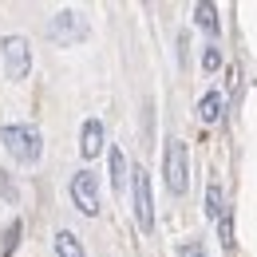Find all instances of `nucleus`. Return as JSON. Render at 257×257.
I'll return each instance as SVG.
<instances>
[{
  "label": "nucleus",
  "mask_w": 257,
  "mask_h": 257,
  "mask_svg": "<svg viewBox=\"0 0 257 257\" xmlns=\"http://www.w3.org/2000/svg\"><path fill=\"white\" fill-rule=\"evenodd\" d=\"M0 143H4V151H8L12 159L24 162V166L40 162V155H44L40 131H36L32 123H8V127H0Z\"/></svg>",
  "instance_id": "1"
},
{
  "label": "nucleus",
  "mask_w": 257,
  "mask_h": 257,
  "mask_svg": "<svg viewBox=\"0 0 257 257\" xmlns=\"http://www.w3.org/2000/svg\"><path fill=\"white\" fill-rule=\"evenodd\" d=\"M162 174H166V186L174 198L190 190V155H186V143L182 139H166V155H162Z\"/></svg>",
  "instance_id": "2"
},
{
  "label": "nucleus",
  "mask_w": 257,
  "mask_h": 257,
  "mask_svg": "<svg viewBox=\"0 0 257 257\" xmlns=\"http://www.w3.org/2000/svg\"><path fill=\"white\" fill-rule=\"evenodd\" d=\"M131 198H135V222L143 233L155 229V194H151V174L147 166H131Z\"/></svg>",
  "instance_id": "3"
},
{
  "label": "nucleus",
  "mask_w": 257,
  "mask_h": 257,
  "mask_svg": "<svg viewBox=\"0 0 257 257\" xmlns=\"http://www.w3.org/2000/svg\"><path fill=\"white\" fill-rule=\"evenodd\" d=\"M0 60H4V71L8 79H28L32 71V48L24 36H4L0 40Z\"/></svg>",
  "instance_id": "4"
},
{
  "label": "nucleus",
  "mask_w": 257,
  "mask_h": 257,
  "mask_svg": "<svg viewBox=\"0 0 257 257\" xmlns=\"http://www.w3.org/2000/svg\"><path fill=\"white\" fill-rule=\"evenodd\" d=\"M71 202H75V210L87 214V218L99 214V178L91 170H79V174L71 178Z\"/></svg>",
  "instance_id": "5"
},
{
  "label": "nucleus",
  "mask_w": 257,
  "mask_h": 257,
  "mask_svg": "<svg viewBox=\"0 0 257 257\" xmlns=\"http://www.w3.org/2000/svg\"><path fill=\"white\" fill-rule=\"evenodd\" d=\"M48 36H52L56 44H64V48H71V44H79V40H87V20H83L79 12H60V16L52 20V28H48Z\"/></svg>",
  "instance_id": "6"
},
{
  "label": "nucleus",
  "mask_w": 257,
  "mask_h": 257,
  "mask_svg": "<svg viewBox=\"0 0 257 257\" xmlns=\"http://www.w3.org/2000/svg\"><path fill=\"white\" fill-rule=\"evenodd\" d=\"M79 155H83V159L103 155V123H99V119H87V123H83V131H79Z\"/></svg>",
  "instance_id": "7"
},
{
  "label": "nucleus",
  "mask_w": 257,
  "mask_h": 257,
  "mask_svg": "<svg viewBox=\"0 0 257 257\" xmlns=\"http://www.w3.org/2000/svg\"><path fill=\"white\" fill-rule=\"evenodd\" d=\"M107 162H111V186H115V194L127 190L131 182V170H127V155L119 151V147H111V155H107Z\"/></svg>",
  "instance_id": "8"
},
{
  "label": "nucleus",
  "mask_w": 257,
  "mask_h": 257,
  "mask_svg": "<svg viewBox=\"0 0 257 257\" xmlns=\"http://www.w3.org/2000/svg\"><path fill=\"white\" fill-rule=\"evenodd\" d=\"M198 119H202V123H218V119H222V91H206V95H202Z\"/></svg>",
  "instance_id": "9"
},
{
  "label": "nucleus",
  "mask_w": 257,
  "mask_h": 257,
  "mask_svg": "<svg viewBox=\"0 0 257 257\" xmlns=\"http://www.w3.org/2000/svg\"><path fill=\"white\" fill-rule=\"evenodd\" d=\"M56 257H87V253H83V245L71 229H60L56 233Z\"/></svg>",
  "instance_id": "10"
},
{
  "label": "nucleus",
  "mask_w": 257,
  "mask_h": 257,
  "mask_svg": "<svg viewBox=\"0 0 257 257\" xmlns=\"http://www.w3.org/2000/svg\"><path fill=\"white\" fill-rule=\"evenodd\" d=\"M20 237H24V222H20V218H12V222H8V229H4V245H0V257H12V253H16Z\"/></svg>",
  "instance_id": "11"
},
{
  "label": "nucleus",
  "mask_w": 257,
  "mask_h": 257,
  "mask_svg": "<svg viewBox=\"0 0 257 257\" xmlns=\"http://www.w3.org/2000/svg\"><path fill=\"white\" fill-rule=\"evenodd\" d=\"M222 214H225V198H222V186H218V182H210V186H206V218H214V222H218Z\"/></svg>",
  "instance_id": "12"
},
{
  "label": "nucleus",
  "mask_w": 257,
  "mask_h": 257,
  "mask_svg": "<svg viewBox=\"0 0 257 257\" xmlns=\"http://www.w3.org/2000/svg\"><path fill=\"white\" fill-rule=\"evenodd\" d=\"M194 20H198V28H206L210 36L218 32V8H214V4H198V8H194Z\"/></svg>",
  "instance_id": "13"
},
{
  "label": "nucleus",
  "mask_w": 257,
  "mask_h": 257,
  "mask_svg": "<svg viewBox=\"0 0 257 257\" xmlns=\"http://www.w3.org/2000/svg\"><path fill=\"white\" fill-rule=\"evenodd\" d=\"M202 67H206V71L222 67V52H218V48H206V52H202Z\"/></svg>",
  "instance_id": "14"
},
{
  "label": "nucleus",
  "mask_w": 257,
  "mask_h": 257,
  "mask_svg": "<svg viewBox=\"0 0 257 257\" xmlns=\"http://www.w3.org/2000/svg\"><path fill=\"white\" fill-rule=\"evenodd\" d=\"M178 257H206V249H202V241H186V245H178Z\"/></svg>",
  "instance_id": "15"
}]
</instances>
